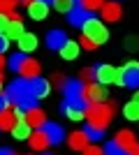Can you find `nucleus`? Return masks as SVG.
I'll use <instances>...</instances> for the list:
<instances>
[{
    "label": "nucleus",
    "instance_id": "obj_8",
    "mask_svg": "<svg viewBox=\"0 0 139 155\" xmlns=\"http://www.w3.org/2000/svg\"><path fill=\"white\" fill-rule=\"evenodd\" d=\"M107 97H109L107 86H100V84H95V81L86 86V100H88V104H102V102H107Z\"/></svg>",
    "mask_w": 139,
    "mask_h": 155
},
{
    "label": "nucleus",
    "instance_id": "obj_38",
    "mask_svg": "<svg viewBox=\"0 0 139 155\" xmlns=\"http://www.w3.org/2000/svg\"><path fill=\"white\" fill-rule=\"evenodd\" d=\"M0 155H16L12 148H0Z\"/></svg>",
    "mask_w": 139,
    "mask_h": 155
},
{
    "label": "nucleus",
    "instance_id": "obj_21",
    "mask_svg": "<svg viewBox=\"0 0 139 155\" xmlns=\"http://www.w3.org/2000/svg\"><path fill=\"white\" fill-rule=\"evenodd\" d=\"M79 42H72V39H67L65 42V46L60 49V56L65 60H77V56H79Z\"/></svg>",
    "mask_w": 139,
    "mask_h": 155
},
{
    "label": "nucleus",
    "instance_id": "obj_33",
    "mask_svg": "<svg viewBox=\"0 0 139 155\" xmlns=\"http://www.w3.org/2000/svg\"><path fill=\"white\" fill-rule=\"evenodd\" d=\"M7 26H9V16H7V14H2V12H0V35H5Z\"/></svg>",
    "mask_w": 139,
    "mask_h": 155
},
{
    "label": "nucleus",
    "instance_id": "obj_30",
    "mask_svg": "<svg viewBox=\"0 0 139 155\" xmlns=\"http://www.w3.org/2000/svg\"><path fill=\"white\" fill-rule=\"evenodd\" d=\"M16 5H19V0H0V12L2 14H9L16 9Z\"/></svg>",
    "mask_w": 139,
    "mask_h": 155
},
{
    "label": "nucleus",
    "instance_id": "obj_16",
    "mask_svg": "<svg viewBox=\"0 0 139 155\" xmlns=\"http://www.w3.org/2000/svg\"><path fill=\"white\" fill-rule=\"evenodd\" d=\"M88 141H91V139L86 137L84 130H77V132H72V134L67 137V143H70V148H74V150H84L88 146Z\"/></svg>",
    "mask_w": 139,
    "mask_h": 155
},
{
    "label": "nucleus",
    "instance_id": "obj_42",
    "mask_svg": "<svg viewBox=\"0 0 139 155\" xmlns=\"http://www.w3.org/2000/svg\"><path fill=\"white\" fill-rule=\"evenodd\" d=\"M0 84H2V72H0Z\"/></svg>",
    "mask_w": 139,
    "mask_h": 155
},
{
    "label": "nucleus",
    "instance_id": "obj_32",
    "mask_svg": "<svg viewBox=\"0 0 139 155\" xmlns=\"http://www.w3.org/2000/svg\"><path fill=\"white\" fill-rule=\"evenodd\" d=\"M79 46H84V49H88V51L98 49V44H95V42H91L88 37H84V35H81V39H79Z\"/></svg>",
    "mask_w": 139,
    "mask_h": 155
},
{
    "label": "nucleus",
    "instance_id": "obj_3",
    "mask_svg": "<svg viewBox=\"0 0 139 155\" xmlns=\"http://www.w3.org/2000/svg\"><path fill=\"white\" fill-rule=\"evenodd\" d=\"M114 118V104L109 102H102V104H91L86 109V125L93 130H100V132H104L109 127Z\"/></svg>",
    "mask_w": 139,
    "mask_h": 155
},
{
    "label": "nucleus",
    "instance_id": "obj_11",
    "mask_svg": "<svg viewBox=\"0 0 139 155\" xmlns=\"http://www.w3.org/2000/svg\"><path fill=\"white\" fill-rule=\"evenodd\" d=\"M65 42H67V35H65V30H49L46 32V46L49 49H56V51H60L63 46H65Z\"/></svg>",
    "mask_w": 139,
    "mask_h": 155
},
{
    "label": "nucleus",
    "instance_id": "obj_7",
    "mask_svg": "<svg viewBox=\"0 0 139 155\" xmlns=\"http://www.w3.org/2000/svg\"><path fill=\"white\" fill-rule=\"evenodd\" d=\"M93 79L100 86L116 84V67H111V65H95L93 67Z\"/></svg>",
    "mask_w": 139,
    "mask_h": 155
},
{
    "label": "nucleus",
    "instance_id": "obj_37",
    "mask_svg": "<svg viewBox=\"0 0 139 155\" xmlns=\"http://www.w3.org/2000/svg\"><path fill=\"white\" fill-rule=\"evenodd\" d=\"M7 104H9V102H7V97H5V95H0V114L7 109Z\"/></svg>",
    "mask_w": 139,
    "mask_h": 155
},
{
    "label": "nucleus",
    "instance_id": "obj_34",
    "mask_svg": "<svg viewBox=\"0 0 139 155\" xmlns=\"http://www.w3.org/2000/svg\"><path fill=\"white\" fill-rule=\"evenodd\" d=\"M81 153H84V155H104V153H102V148H98V146H86Z\"/></svg>",
    "mask_w": 139,
    "mask_h": 155
},
{
    "label": "nucleus",
    "instance_id": "obj_10",
    "mask_svg": "<svg viewBox=\"0 0 139 155\" xmlns=\"http://www.w3.org/2000/svg\"><path fill=\"white\" fill-rule=\"evenodd\" d=\"M40 130L46 134L49 143H60V141H63V137H65V132H63V127H60L58 123H44Z\"/></svg>",
    "mask_w": 139,
    "mask_h": 155
},
{
    "label": "nucleus",
    "instance_id": "obj_25",
    "mask_svg": "<svg viewBox=\"0 0 139 155\" xmlns=\"http://www.w3.org/2000/svg\"><path fill=\"white\" fill-rule=\"evenodd\" d=\"M123 116H125L127 120H139V104L137 102H127L125 107H123Z\"/></svg>",
    "mask_w": 139,
    "mask_h": 155
},
{
    "label": "nucleus",
    "instance_id": "obj_17",
    "mask_svg": "<svg viewBox=\"0 0 139 155\" xmlns=\"http://www.w3.org/2000/svg\"><path fill=\"white\" fill-rule=\"evenodd\" d=\"M121 14H123V9H121L118 2H104V5H102V19L109 21V23H111V21H118Z\"/></svg>",
    "mask_w": 139,
    "mask_h": 155
},
{
    "label": "nucleus",
    "instance_id": "obj_44",
    "mask_svg": "<svg viewBox=\"0 0 139 155\" xmlns=\"http://www.w3.org/2000/svg\"><path fill=\"white\" fill-rule=\"evenodd\" d=\"M0 91H2V84H0Z\"/></svg>",
    "mask_w": 139,
    "mask_h": 155
},
{
    "label": "nucleus",
    "instance_id": "obj_15",
    "mask_svg": "<svg viewBox=\"0 0 139 155\" xmlns=\"http://www.w3.org/2000/svg\"><path fill=\"white\" fill-rule=\"evenodd\" d=\"M91 16H93V14L88 12V9H84V7H79V5H77V7L72 9V12L67 14L70 23H72V26H77V28H81V26H84V23H86L88 19H91Z\"/></svg>",
    "mask_w": 139,
    "mask_h": 155
},
{
    "label": "nucleus",
    "instance_id": "obj_39",
    "mask_svg": "<svg viewBox=\"0 0 139 155\" xmlns=\"http://www.w3.org/2000/svg\"><path fill=\"white\" fill-rule=\"evenodd\" d=\"M5 65H7V60L2 58V56H0V72H2V67H5Z\"/></svg>",
    "mask_w": 139,
    "mask_h": 155
},
{
    "label": "nucleus",
    "instance_id": "obj_4",
    "mask_svg": "<svg viewBox=\"0 0 139 155\" xmlns=\"http://www.w3.org/2000/svg\"><path fill=\"white\" fill-rule=\"evenodd\" d=\"M116 84L137 91L139 88V63L130 60V63H125L121 70H116Z\"/></svg>",
    "mask_w": 139,
    "mask_h": 155
},
{
    "label": "nucleus",
    "instance_id": "obj_14",
    "mask_svg": "<svg viewBox=\"0 0 139 155\" xmlns=\"http://www.w3.org/2000/svg\"><path fill=\"white\" fill-rule=\"evenodd\" d=\"M21 79H37L40 77V63L33 58H26L23 60V65H21V70H19Z\"/></svg>",
    "mask_w": 139,
    "mask_h": 155
},
{
    "label": "nucleus",
    "instance_id": "obj_29",
    "mask_svg": "<svg viewBox=\"0 0 139 155\" xmlns=\"http://www.w3.org/2000/svg\"><path fill=\"white\" fill-rule=\"evenodd\" d=\"M102 153H104V155H127L125 150H123V148L118 146V143L114 141V139H111V141H107V143H104V150H102Z\"/></svg>",
    "mask_w": 139,
    "mask_h": 155
},
{
    "label": "nucleus",
    "instance_id": "obj_35",
    "mask_svg": "<svg viewBox=\"0 0 139 155\" xmlns=\"http://www.w3.org/2000/svg\"><path fill=\"white\" fill-rule=\"evenodd\" d=\"M79 81H95V79H93V67H88V70H84V72H81Z\"/></svg>",
    "mask_w": 139,
    "mask_h": 155
},
{
    "label": "nucleus",
    "instance_id": "obj_22",
    "mask_svg": "<svg viewBox=\"0 0 139 155\" xmlns=\"http://www.w3.org/2000/svg\"><path fill=\"white\" fill-rule=\"evenodd\" d=\"M23 32H26V30H23V26H21V21H9V26H7V30H5V39H7V42L19 39Z\"/></svg>",
    "mask_w": 139,
    "mask_h": 155
},
{
    "label": "nucleus",
    "instance_id": "obj_40",
    "mask_svg": "<svg viewBox=\"0 0 139 155\" xmlns=\"http://www.w3.org/2000/svg\"><path fill=\"white\" fill-rule=\"evenodd\" d=\"M132 102H137V104H139V88H137V93H134V97H132Z\"/></svg>",
    "mask_w": 139,
    "mask_h": 155
},
{
    "label": "nucleus",
    "instance_id": "obj_6",
    "mask_svg": "<svg viewBox=\"0 0 139 155\" xmlns=\"http://www.w3.org/2000/svg\"><path fill=\"white\" fill-rule=\"evenodd\" d=\"M114 141L118 143L127 155H139V141L134 139V132H132V130H118V134H116Z\"/></svg>",
    "mask_w": 139,
    "mask_h": 155
},
{
    "label": "nucleus",
    "instance_id": "obj_20",
    "mask_svg": "<svg viewBox=\"0 0 139 155\" xmlns=\"http://www.w3.org/2000/svg\"><path fill=\"white\" fill-rule=\"evenodd\" d=\"M9 132H12V137H14V139L23 141V139H28V137L33 134V127H30V125H28L26 120H16V123H14V127L9 130Z\"/></svg>",
    "mask_w": 139,
    "mask_h": 155
},
{
    "label": "nucleus",
    "instance_id": "obj_28",
    "mask_svg": "<svg viewBox=\"0 0 139 155\" xmlns=\"http://www.w3.org/2000/svg\"><path fill=\"white\" fill-rule=\"evenodd\" d=\"M53 7L58 9V12H72L74 7H77V0H53Z\"/></svg>",
    "mask_w": 139,
    "mask_h": 155
},
{
    "label": "nucleus",
    "instance_id": "obj_12",
    "mask_svg": "<svg viewBox=\"0 0 139 155\" xmlns=\"http://www.w3.org/2000/svg\"><path fill=\"white\" fill-rule=\"evenodd\" d=\"M49 91H51V86H49V81L46 79H30V95L35 97V100H42V97L49 95Z\"/></svg>",
    "mask_w": 139,
    "mask_h": 155
},
{
    "label": "nucleus",
    "instance_id": "obj_27",
    "mask_svg": "<svg viewBox=\"0 0 139 155\" xmlns=\"http://www.w3.org/2000/svg\"><path fill=\"white\" fill-rule=\"evenodd\" d=\"M77 5L84 7V9H88V12H95V9H102V5H104V0H77Z\"/></svg>",
    "mask_w": 139,
    "mask_h": 155
},
{
    "label": "nucleus",
    "instance_id": "obj_23",
    "mask_svg": "<svg viewBox=\"0 0 139 155\" xmlns=\"http://www.w3.org/2000/svg\"><path fill=\"white\" fill-rule=\"evenodd\" d=\"M60 109H63V114H65L70 120H84V118H86V111H84V109H77V107H67V104H63Z\"/></svg>",
    "mask_w": 139,
    "mask_h": 155
},
{
    "label": "nucleus",
    "instance_id": "obj_31",
    "mask_svg": "<svg viewBox=\"0 0 139 155\" xmlns=\"http://www.w3.org/2000/svg\"><path fill=\"white\" fill-rule=\"evenodd\" d=\"M84 132H86V137L88 139H93V141H98V139H102V137H104V132H100V130H93V127H84Z\"/></svg>",
    "mask_w": 139,
    "mask_h": 155
},
{
    "label": "nucleus",
    "instance_id": "obj_45",
    "mask_svg": "<svg viewBox=\"0 0 139 155\" xmlns=\"http://www.w3.org/2000/svg\"><path fill=\"white\" fill-rule=\"evenodd\" d=\"M111 2H118V0H111Z\"/></svg>",
    "mask_w": 139,
    "mask_h": 155
},
{
    "label": "nucleus",
    "instance_id": "obj_43",
    "mask_svg": "<svg viewBox=\"0 0 139 155\" xmlns=\"http://www.w3.org/2000/svg\"><path fill=\"white\" fill-rule=\"evenodd\" d=\"M44 155H51V153H46V150H44Z\"/></svg>",
    "mask_w": 139,
    "mask_h": 155
},
{
    "label": "nucleus",
    "instance_id": "obj_9",
    "mask_svg": "<svg viewBox=\"0 0 139 155\" xmlns=\"http://www.w3.org/2000/svg\"><path fill=\"white\" fill-rule=\"evenodd\" d=\"M28 5V16L33 21H44L46 14H49V7L42 2V0H30V2H26Z\"/></svg>",
    "mask_w": 139,
    "mask_h": 155
},
{
    "label": "nucleus",
    "instance_id": "obj_41",
    "mask_svg": "<svg viewBox=\"0 0 139 155\" xmlns=\"http://www.w3.org/2000/svg\"><path fill=\"white\" fill-rule=\"evenodd\" d=\"M42 2H44V5H53V0H42Z\"/></svg>",
    "mask_w": 139,
    "mask_h": 155
},
{
    "label": "nucleus",
    "instance_id": "obj_26",
    "mask_svg": "<svg viewBox=\"0 0 139 155\" xmlns=\"http://www.w3.org/2000/svg\"><path fill=\"white\" fill-rule=\"evenodd\" d=\"M28 56L26 53H14V56H9V60H7V65H9V70L12 72H19L21 65H23V60H26Z\"/></svg>",
    "mask_w": 139,
    "mask_h": 155
},
{
    "label": "nucleus",
    "instance_id": "obj_18",
    "mask_svg": "<svg viewBox=\"0 0 139 155\" xmlns=\"http://www.w3.org/2000/svg\"><path fill=\"white\" fill-rule=\"evenodd\" d=\"M28 143H30V148H33V150H46L49 146H51L42 130H37V132H33V134L28 137Z\"/></svg>",
    "mask_w": 139,
    "mask_h": 155
},
{
    "label": "nucleus",
    "instance_id": "obj_1",
    "mask_svg": "<svg viewBox=\"0 0 139 155\" xmlns=\"http://www.w3.org/2000/svg\"><path fill=\"white\" fill-rule=\"evenodd\" d=\"M5 97H7V102H14L23 111L37 107V100L30 95V79H16V81H12L7 93H5Z\"/></svg>",
    "mask_w": 139,
    "mask_h": 155
},
{
    "label": "nucleus",
    "instance_id": "obj_13",
    "mask_svg": "<svg viewBox=\"0 0 139 155\" xmlns=\"http://www.w3.org/2000/svg\"><path fill=\"white\" fill-rule=\"evenodd\" d=\"M23 120H26L30 127H37V130H40L42 125L46 123V116H44V111H42L40 107H35V109H28V111H26Z\"/></svg>",
    "mask_w": 139,
    "mask_h": 155
},
{
    "label": "nucleus",
    "instance_id": "obj_36",
    "mask_svg": "<svg viewBox=\"0 0 139 155\" xmlns=\"http://www.w3.org/2000/svg\"><path fill=\"white\" fill-rule=\"evenodd\" d=\"M7 44H9V42H7V39H5V35H0V56H2V53H5Z\"/></svg>",
    "mask_w": 139,
    "mask_h": 155
},
{
    "label": "nucleus",
    "instance_id": "obj_19",
    "mask_svg": "<svg viewBox=\"0 0 139 155\" xmlns=\"http://www.w3.org/2000/svg\"><path fill=\"white\" fill-rule=\"evenodd\" d=\"M16 42H19L21 53H30V51H35V49H37V35H33V32H23Z\"/></svg>",
    "mask_w": 139,
    "mask_h": 155
},
{
    "label": "nucleus",
    "instance_id": "obj_46",
    "mask_svg": "<svg viewBox=\"0 0 139 155\" xmlns=\"http://www.w3.org/2000/svg\"><path fill=\"white\" fill-rule=\"evenodd\" d=\"M23 2H30V0H23Z\"/></svg>",
    "mask_w": 139,
    "mask_h": 155
},
{
    "label": "nucleus",
    "instance_id": "obj_24",
    "mask_svg": "<svg viewBox=\"0 0 139 155\" xmlns=\"http://www.w3.org/2000/svg\"><path fill=\"white\" fill-rule=\"evenodd\" d=\"M14 123H16V118H14L12 109H5L0 114V130H12Z\"/></svg>",
    "mask_w": 139,
    "mask_h": 155
},
{
    "label": "nucleus",
    "instance_id": "obj_2",
    "mask_svg": "<svg viewBox=\"0 0 139 155\" xmlns=\"http://www.w3.org/2000/svg\"><path fill=\"white\" fill-rule=\"evenodd\" d=\"M63 95H65L63 104H67V107H77V109H84V111L91 107L86 100V84L79 79H65L63 81Z\"/></svg>",
    "mask_w": 139,
    "mask_h": 155
},
{
    "label": "nucleus",
    "instance_id": "obj_5",
    "mask_svg": "<svg viewBox=\"0 0 139 155\" xmlns=\"http://www.w3.org/2000/svg\"><path fill=\"white\" fill-rule=\"evenodd\" d=\"M81 30H84V37H88L91 42H95V44H104L107 39H109L107 26H102V21L95 19V16H91V19L81 26Z\"/></svg>",
    "mask_w": 139,
    "mask_h": 155
}]
</instances>
